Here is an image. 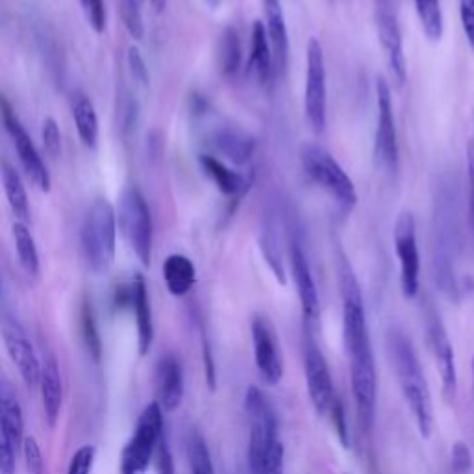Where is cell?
Returning <instances> with one entry per match:
<instances>
[{
	"label": "cell",
	"mask_w": 474,
	"mask_h": 474,
	"mask_svg": "<svg viewBox=\"0 0 474 474\" xmlns=\"http://www.w3.org/2000/svg\"><path fill=\"white\" fill-rule=\"evenodd\" d=\"M200 167L206 173V176L212 178V182L217 186V190L233 200H240L247 190H249V180L241 173L230 169L224 162L217 160L212 154H200L199 157Z\"/></svg>",
	"instance_id": "25"
},
{
	"label": "cell",
	"mask_w": 474,
	"mask_h": 474,
	"mask_svg": "<svg viewBox=\"0 0 474 474\" xmlns=\"http://www.w3.org/2000/svg\"><path fill=\"white\" fill-rule=\"evenodd\" d=\"M3 123H4V128L13 141L21 167L24 169L26 176L30 178V182L39 191L48 193L50 186H52L50 173L43 162L38 147L34 145L32 138L29 136V131L24 130L22 123L19 121L17 114L13 112V108L10 106V102L6 98H3Z\"/></svg>",
	"instance_id": "12"
},
{
	"label": "cell",
	"mask_w": 474,
	"mask_h": 474,
	"mask_svg": "<svg viewBox=\"0 0 474 474\" xmlns=\"http://www.w3.org/2000/svg\"><path fill=\"white\" fill-rule=\"evenodd\" d=\"M41 399H43V410H45V419L50 428H55L60 411H62V402H63V382H62V373L60 365L55 358V354L47 352L43 363H41Z\"/></svg>",
	"instance_id": "22"
},
{
	"label": "cell",
	"mask_w": 474,
	"mask_h": 474,
	"mask_svg": "<svg viewBox=\"0 0 474 474\" xmlns=\"http://www.w3.org/2000/svg\"><path fill=\"white\" fill-rule=\"evenodd\" d=\"M300 164L306 176L326 191L345 214L352 212L358 204L356 186L330 150L317 143H306L300 148Z\"/></svg>",
	"instance_id": "4"
},
{
	"label": "cell",
	"mask_w": 474,
	"mask_h": 474,
	"mask_svg": "<svg viewBox=\"0 0 474 474\" xmlns=\"http://www.w3.org/2000/svg\"><path fill=\"white\" fill-rule=\"evenodd\" d=\"M202 358H204V373H206V382L209 389H216V363L212 356V349H209V343L206 335L202 337Z\"/></svg>",
	"instance_id": "47"
},
{
	"label": "cell",
	"mask_w": 474,
	"mask_h": 474,
	"mask_svg": "<svg viewBox=\"0 0 474 474\" xmlns=\"http://www.w3.org/2000/svg\"><path fill=\"white\" fill-rule=\"evenodd\" d=\"M451 467L454 474H467L472 469V454L463 441H456L453 446Z\"/></svg>",
	"instance_id": "44"
},
{
	"label": "cell",
	"mask_w": 474,
	"mask_h": 474,
	"mask_svg": "<svg viewBox=\"0 0 474 474\" xmlns=\"http://www.w3.org/2000/svg\"><path fill=\"white\" fill-rule=\"evenodd\" d=\"M389 354L404 401L415 419L417 430L420 437L428 439L434 432L432 394L411 341L402 332H391Z\"/></svg>",
	"instance_id": "1"
},
{
	"label": "cell",
	"mask_w": 474,
	"mask_h": 474,
	"mask_svg": "<svg viewBox=\"0 0 474 474\" xmlns=\"http://www.w3.org/2000/svg\"><path fill=\"white\" fill-rule=\"evenodd\" d=\"M154 465H156V474H174V460L165 436L162 437L160 444H157L156 449Z\"/></svg>",
	"instance_id": "45"
},
{
	"label": "cell",
	"mask_w": 474,
	"mask_h": 474,
	"mask_svg": "<svg viewBox=\"0 0 474 474\" xmlns=\"http://www.w3.org/2000/svg\"><path fill=\"white\" fill-rule=\"evenodd\" d=\"M263 13H266V29L271 39L276 74L285 72L289 65V32L285 24L282 0H263Z\"/></svg>",
	"instance_id": "24"
},
{
	"label": "cell",
	"mask_w": 474,
	"mask_h": 474,
	"mask_svg": "<svg viewBox=\"0 0 474 474\" xmlns=\"http://www.w3.org/2000/svg\"><path fill=\"white\" fill-rule=\"evenodd\" d=\"M157 402L164 411L171 413L180 408L183 401V371L182 363L174 354H165L156 365Z\"/></svg>",
	"instance_id": "20"
},
{
	"label": "cell",
	"mask_w": 474,
	"mask_h": 474,
	"mask_svg": "<svg viewBox=\"0 0 474 474\" xmlns=\"http://www.w3.org/2000/svg\"><path fill=\"white\" fill-rule=\"evenodd\" d=\"M126 65H128V72H130L131 80H134V84L138 88L147 89L150 84V72H148V67L145 63L141 50L136 45H130L126 50Z\"/></svg>",
	"instance_id": "36"
},
{
	"label": "cell",
	"mask_w": 474,
	"mask_h": 474,
	"mask_svg": "<svg viewBox=\"0 0 474 474\" xmlns=\"http://www.w3.org/2000/svg\"><path fill=\"white\" fill-rule=\"evenodd\" d=\"M304 377H306L308 397L313 408L321 415L330 413V408L337 397L334 393V382L330 377L328 363L313 341H308V345L304 349Z\"/></svg>",
	"instance_id": "17"
},
{
	"label": "cell",
	"mask_w": 474,
	"mask_h": 474,
	"mask_svg": "<svg viewBox=\"0 0 474 474\" xmlns=\"http://www.w3.org/2000/svg\"><path fill=\"white\" fill-rule=\"evenodd\" d=\"M377 136H375V164L380 171L393 174L399 169V141L397 126H394L391 88L385 78L378 76L377 80Z\"/></svg>",
	"instance_id": "11"
},
{
	"label": "cell",
	"mask_w": 474,
	"mask_h": 474,
	"mask_svg": "<svg viewBox=\"0 0 474 474\" xmlns=\"http://www.w3.org/2000/svg\"><path fill=\"white\" fill-rule=\"evenodd\" d=\"M72 119L78 138L89 148L98 141V115L95 104L86 95H76L72 100Z\"/></svg>",
	"instance_id": "29"
},
{
	"label": "cell",
	"mask_w": 474,
	"mask_h": 474,
	"mask_svg": "<svg viewBox=\"0 0 474 474\" xmlns=\"http://www.w3.org/2000/svg\"><path fill=\"white\" fill-rule=\"evenodd\" d=\"M22 456H24L26 469H29L30 474H43V470H45V460H43V454H41V449H39V443L36 441V437H32V436L24 437Z\"/></svg>",
	"instance_id": "42"
},
{
	"label": "cell",
	"mask_w": 474,
	"mask_h": 474,
	"mask_svg": "<svg viewBox=\"0 0 474 474\" xmlns=\"http://www.w3.org/2000/svg\"><path fill=\"white\" fill-rule=\"evenodd\" d=\"M119 12L130 38L141 41L145 38V22L140 8V0H119Z\"/></svg>",
	"instance_id": "35"
},
{
	"label": "cell",
	"mask_w": 474,
	"mask_h": 474,
	"mask_svg": "<svg viewBox=\"0 0 474 474\" xmlns=\"http://www.w3.org/2000/svg\"><path fill=\"white\" fill-rule=\"evenodd\" d=\"M207 143L235 165L247 164L256 150V140L249 134V131L237 126L216 128L212 134H209Z\"/></svg>",
	"instance_id": "21"
},
{
	"label": "cell",
	"mask_w": 474,
	"mask_h": 474,
	"mask_svg": "<svg viewBox=\"0 0 474 474\" xmlns=\"http://www.w3.org/2000/svg\"><path fill=\"white\" fill-rule=\"evenodd\" d=\"M415 10L425 36L430 41H439L443 36L441 0H415Z\"/></svg>",
	"instance_id": "33"
},
{
	"label": "cell",
	"mask_w": 474,
	"mask_h": 474,
	"mask_svg": "<svg viewBox=\"0 0 474 474\" xmlns=\"http://www.w3.org/2000/svg\"><path fill=\"white\" fill-rule=\"evenodd\" d=\"M134 287L136 293L131 311L136 315V325H138V352L140 356H147L152 349V341H154V321H152L148 289L143 275L134 276Z\"/></svg>",
	"instance_id": "26"
},
{
	"label": "cell",
	"mask_w": 474,
	"mask_h": 474,
	"mask_svg": "<svg viewBox=\"0 0 474 474\" xmlns=\"http://www.w3.org/2000/svg\"><path fill=\"white\" fill-rule=\"evenodd\" d=\"M188 458L191 474H216V467L212 461V454L206 444V439L200 432L191 430L188 437Z\"/></svg>",
	"instance_id": "34"
},
{
	"label": "cell",
	"mask_w": 474,
	"mask_h": 474,
	"mask_svg": "<svg viewBox=\"0 0 474 474\" xmlns=\"http://www.w3.org/2000/svg\"><path fill=\"white\" fill-rule=\"evenodd\" d=\"M223 0H204V4L209 8V10H217L221 6Z\"/></svg>",
	"instance_id": "50"
},
{
	"label": "cell",
	"mask_w": 474,
	"mask_h": 474,
	"mask_svg": "<svg viewBox=\"0 0 474 474\" xmlns=\"http://www.w3.org/2000/svg\"><path fill=\"white\" fill-rule=\"evenodd\" d=\"M259 249L263 258H266V263L269 269L273 271L275 278L278 284L285 285L287 284V273L284 266V254H282V245H280V235H278V223L269 217L266 219V224L261 228L259 235Z\"/></svg>",
	"instance_id": "28"
},
{
	"label": "cell",
	"mask_w": 474,
	"mask_h": 474,
	"mask_svg": "<svg viewBox=\"0 0 474 474\" xmlns=\"http://www.w3.org/2000/svg\"><path fill=\"white\" fill-rule=\"evenodd\" d=\"M394 252L401 263V289L406 299H415L419 293L420 280V256L417 247L415 219L410 212H404L394 223Z\"/></svg>",
	"instance_id": "13"
},
{
	"label": "cell",
	"mask_w": 474,
	"mask_h": 474,
	"mask_svg": "<svg viewBox=\"0 0 474 474\" xmlns=\"http://www.w3.org/2000/svg\"><path fill=\"white\" fill-rule=\"evenodd\" d=\"M12 230H13L15 250H17L22 269L30 276H38L39 275V252H38V245H36L32 232L21 221H15Z\"/></svg>",
	"instance_id": "32"
},
{
	"label": "cell",
	"mask_w": 474,
	"mask_h": 474,
	"mask_svg": "<svg viewBox=\"0 0 474 474\" xmlns=\"http://www.w3.org/2000/svg\"><path fill=\"white\" fill-rule=\"evenodd\" d=\"M467 169L470 186V224L474 228V140H470L467 145Z\"/></svg>",
	"instance_id": "48"
},
{
	"label": "cell",
	"mask_w": 474,
	"mask_h": 474,
	"mask_svg": "<svg viewBox=\"0 0 474 474\" xmlns=\"http://www.w3.org/2000/svg\"><path fill=\"white\" fill-rule=\"evenodd\" d=\"M41 141H43L45 152L50 157H55L56 160V157L62 156V148H63L62 130H60V124L56 123L55 117H45V121L41 124Z\"/></svg>",
	"instance_id": "39"
},
{
	"label": "cell",
	"mask_w": 474,
	"mask_h": 474,
	"mask_svg": "<svg viewBox=\"0 0 474 474\" xmlns=\"http://www.w3.org/2000/svg\"><path fill=\"white\" fill-rule=\"evenodd\" d=\"M430 347L434 352L436 367L441 378L443 397L444 401L453 402L458 394V371H456V358L454 349L449 335H446L441 323H434L430 326Z\"/></svg>",
	"instance_id": "19"
},
{
	"label": "cell",
	"mask_w": 474,
	"mask_h": 474,
	"mask_svg": "<svg viewBox=\"0 0 474 474\" xmlns=\"http://www.w3.org/2000/svg\"><path fill=\"white\" fill-rule=\"evenodd\" d=\"M82 335H84L89 354L93 356L95 361H98V358H100V335H98V328H97V321H95V313H93V308L89 302H84V306H82Z\"/></svg>",
	"instance_id": "37"
},
{
	"label": "cell",
	"mask_w": 474,
	"mask_h": 474,
	"mask_svg": "<svg viewBox=\"0 0 474 474\" xmlns=\"http://www.w3.org/2000/svg\"><path fill=\"white\" fill-rule=\"evenodd\" d=\"M328 415H330L332 423H334V428H335V434H337L339 443L343 444L345 449H349V444H351V439H349V423H347V413H345L343 402H341L339 399H335Z\"/></svg>",
	"instance_id": "43"
},
{
	"label": "cell",
	"mask_w": 474,
	"mask_h": 474,
	"mask_svg": "<svg viewBox=\"0 0 474 474\" xmlns=\"http://www.w3.org/2000/svg\"><path fill=\"white\" fill-rule=\"evenodd\" d=\"M119 121H121V134L128 138L131 131L138 128L140 123V104L131 95H124L119 104Z\"/></svg>",
	"instance_id": "40"
},
{
	"label": "cell",
	"mask_w": 474,
	"mask_h": 474,
	"mask_svg": "<svg viewBox=\"0 0 474 474\" xmlns=\"http://www.w3.org/2000/svg\"><path fill=\"white\" fill-rule=\"evenodd\" d=\"M164 436V408L154 401L141 411L136 432L124 446L121 474H143L154 460L157 444Z\"/></svg>",
	"instance_id": "6"
},
{
	"label": "cell",
	"mask_w": 474,
	"mask_h": 474,
	"mask_svg": "<svg viewBox=\"0 0 474 474\" xmlns=\"http://www.w3.org/2000/svg\"><path fill=\"white\" fill-rule=\"evenodd\" d=\"M167 3H169V0H148V4L157 12V13H162V12H165V8H167Z\"/></svg>",
	"instance_id": "49"
},
{
	"label": "cell",
	"mask_w": 474,
	"mask_h": 474,
	"mask_svg": "<svg viewBox=\"0 0 474 474\" xmlns=\"http://www.w3.org/2000/svg\"><path fill=\"white\" fill-rule=\"evenodd\" d=\"M326 63L323 45L317 38H309L306 47V78H304V115L315 134L326 128Z\"/></svg>",
	"instance_id": "8"
},
{
	"label": "cell",
	"mask_w": 474,
	"mask_h": 474,
	"mask_svg": "<svg viewBox=\"0 0 474 474\" xmlns=\"http://www.w3.org/2000/svg\"><path fill=\"white\" fill-rule=\"evenodd\" d=\"M252 343H254V360L261 378L269 385H276L282 380L284 367L276 345V337L269 321H266L263 317H256L252 321Z\"/></svg>",
	"instance_id": "18"
},
{
	"label": "cell",
	"mask_w": 474,
	"mask_h": 474,
	"mask_svg": "<svg viewBox=\"0 0 474 474\" xmlns=\"http://www.w3.org/2000/svg\"><path fill=\"white\" fill-rule=\"evenodd\" d=\"M241 62H243V50H241L240 32H237L233 26H226L219 39V67L223 76L233 78L241 71Z\"/></svg>",
	"instance_id": "31"
},
{
	"label": "cell",
	"mask_w": 474,
	"mask_h": 474,
	"mask_svg": "<svg viewBox=\"0 0 474 474\" xmlns=\"http://www.w3.org/2000/svg\"><path fill=\"white\" fill-rule=\"evenodd\" d=\"M249 71L261 86H267L276 76L275 56L271 39L266 29V22L256 21L250 32V56H249Z\"/></svg>",
	"instance_id": "23"
},
{
	"label": "cell",
	"mask_w": 474,
	"mask_h": 474,
	"mask_svg": "<svg viewBox=\"0 0 474 474\" xmlns=\"http://www.w3.org/2000/svg\"><path fill=\"white\" fill-rule=\"evenodd\" d=\"M460 17L465 38L474 48V0H460Z\"/></svg>",
	"instance_id": "46"
},
{
	"label": "cell",
	"mask_w": 474,
	"mask_h": 474,
	"mask_svg": "<svg viewBox=\"0 0 474 474\" xmlns=\"http://www.w3.org/2000/svg\"><path fill=\"white\" fill-rule=\"evenodd\" d=\"M80 8L95 34L100 36L106 32L108 13H106V4H104V0H80Z\"/></svg>",
	"instance_id": "38"
},
{
	"label": "cell",
	"mask_w": 474,
	"mask_h": 474,
	"mask_svg": "<svg viewBox=\"0 0 474 474\" xmlns=\"http://www.w3.org/2000/svg\"><path fill=\"white\" fill-rule=\"evenodd\" d=\"M249 417L247 460L252 474H280L284 461V444L278 437L276 415L258 387L250 385L245 394Z\"/></svg>",
	"instance_id": "2"
},
{
	"label": "cell",
	"mask_w": 474,
	"mask_h": 474,
	"mask_svg": "<svg viewBox=\"0 0 474 474\" xmlns=\"http://www.w3.org/2000/svg\"><path fill=\"white\" fill-rule=\"evenodd\" d=\"M117 212L108 199H97L80 228V247L88 267L104 275L114 267L117 250Z\"/></svg>",
	"instance_id": "3"
},
{
	"label": "cell",
	"mask_w": 474,
	"mask_h": 474,
	"mask_svg": "<svg viewBox=\"0 0 474 474\" xmlns=\"http://www.w3.org/2000/svg\"><path fill=\"white\" fill-rule=\"evenodd\" d=\"M24 443V419L15 391L8 382L0 387V472L15 474L17 454Z\"/></svg>",
	"instance_id": "10"
},
{
	"label": "cell",
	"mask_w": 474,
	"mask_h": 474,
	"mask_svg": "<svg viewBox=\"0 0 474 474\" xmlns=\"http://www.w3.org/2000/svg\"><path fill=\"white\" fill-rule=\"evenodd\" d=\"M337 271L341 300H343V337L347 351H351L360 345L371 343V337H368L367 330V315L361 287L343 250H339L337 254Z\"/></svg>",
	"instance_id": "7"
},
{
	"label": "cell",
	"mask_w": 474,
	"mask_h": 474,
	"mask_svg": "<svg viewBox=\"0 0 474 474\" xmlns=\"http://www.w3.org/2000/svg\"><path fill=\"white\" fill-rule=\"evenodd\" d=\"M351 361V385L352 397L358 410V419L363 430L373 427L377 411V394H378V378L377 365L371 343L360 345L347 351Z\"/></svg>",
	"instance_id": "9"
},
{
	"label": "cell",
	"mask_w": 474,
	"mask_h": 474,
	"mask_svg": "<svg viewBox=\"0 0 474 474\" xmlns=\"http://www.w3.org/2000/svg\"><path fill=\"white\" fill-rule=\"evenodd\" d=\"M289 267H292V275L295 280L304 323L308 330H317L321 323V299L317 292V284H315L302 247L295 241L292 243V247H289Z\"/></svg>",
	"instance_id": "16"
},
{
	"label": "cell",
	"mask_w": 474,
	"mask_h": 474,
	"mask_svg": "<svg viewBox=\"0 0 474 474\" xmlns=\"http://www.w3.org/2000/svg\"><path fill=\"white\" fill-rule=\"evenodd\" d=\"M3 337L6 351L19 368V375L29 389H36L41 382V363L34 351V345L30 343L29 335H26L24 328L15 317L6 315L4 325H3Z\"/></svg>",
	"instance_id": "15"
},
{
	"label": "cell",
	"mask_w": 474,
	"mask_h": 474,
	"mask_svg": "<svg viewBox=\"0 0 474 474\" xmlns=\"http://www.w3.org/2000/svg\"><path fill=\"white\" fill-rule=\"evenodd\" d=\"M164 282L173 297L188 295L197 280L195 263L186 254H171L164 261Z\"/></svg>",
	"instance_id": "27"
},
{
	"label": "cell",
	"mask_w": 474,
	"mask_h": 474,
	"mask_svg": "<svg viewBox=\"0 0 474 474\" xmlns=\"http://www.w3.org/2000/svg\"><path fill=\"white\" fill-rule=\"evenodd\" d=\"M117 221L131 252L136 254L143 267H148L152 263L154 224L150 207L136 186H130L123 191Z\"/></svg>",
	"instance_id": "5"
},
{
	"label": "cell",
	"mask_w": 474,
	"mask_h": 474,
	"mask_svg": "<svg viewBox=\"0 0 474 474\" xmlns=\"http://www.w3.org/2000/svg\"><path fill=\"white\" fill-rule=\"evenodd\" d=\"M377 32H378L380 45L384 48V55L387 58L393 82L399 88H402L408 78V65H406V55H404L399 19L389 0H378V4H377Z\"/></svg>",
	"instance_id": "14"
},
{
	"label": "cell",
	"mask_w": 474,
	"mask_h": 474,
	"mask_svg": "<svg viewBox=\"0 0 474 474\" xmlns=\"http://www.w3.org/2000/svg\"><path fill=\"white\" fill-rule=\"evenodd\" d=\"M3 186H4V193H6V199H8V204L12 207L13 216L21 223L29 221V217H30L29 195H26L21 174L8 162H3Z\"/></svg>",
	"instance_id": "30"
},
{
	"label": "cell",
	"mask_w": 474,
	"mask_h": 474,
	"mask_svg": "<svg viewBox=\"0 0 474 474\" xmlns=\"http://www.w3.org/2000/svg\"><path fill=\"white\" fill-rule=\"evenodd\" d=\"M95 454H97V449L93 444L80 446V449H78L71 458L67 474H91L93 463H95Z\"/></svg>",
	"instance_id": "41"
},
{
	"label": "cell",
	"mask_w": 474,
	"mask_h": 474,
	"mask_svg": "<svg viewBox=\"0 0 474 474\" xmlns=\"http://www.w3.org/2000/svg\"><path fill=\"white\" fill-rule=\"evenodd\" d=\"M472 394H474V358H472Z\"/></svg>",
	"instance_id": "51"
}]
</instances>
